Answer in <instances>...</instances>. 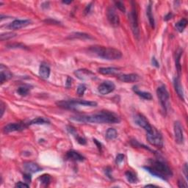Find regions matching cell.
<instances>
[{"label":"cell","mask_w":188,"mask_h":188,"mask_svg":"<svg viewBox=\"0 0 188 188\" xmlns=\"http://www.w3.org/2000/svg\"><path fill=\"white\" fill-rule=\"evenodd\" d=\"M72 120L80 123H94V124H118L121 122V118L114 112L110 111H101L99 113L73 116Z\"/></svg>","instance_id":"cell-1"},{"label":"cell","mask_w":188,"mask_h":188,"mask_svg":"<svg viewBox=\"0 0 188 188\" xmlns=\"http://www.w3.org/2000/svg\"><path fill=\"white\" fill-rule=\"evenodd\" d=\"M149 166H144L143 168L148 171L154 176L158 177L162 180L167 181L169 177H171L173 175L172 171L169 168L168 165L160 160H151Z\"/></svg>","instance_id":"cell-2"},{"label":"cell","mask_w":188,"mask_h":188,"mask_svg":"<svg viewBox=\"0 0 188 188\" xmlns=\"http://www.w3.org/2000/svg\"><path fill=\"white\" fill-rule=\"evenodd\" d=\"M88 52L96 57L107 60H116L122 57L121 52L112 47H106L102 46H93L88 49Z\"/></svg>","instance_id":"cell-3"},{"label":"cell","mask_w":188,"mask_h":188,"mask_svg":"<svg viewBox=\"0 0 188 188\" xmlns=\"http://www.w3.org/2000/svg\"><path fill=\"white\" fill-rule=\"evenodd\" d=\"M58 106L61 107L66 108V109H73L77 105H80L83 106H96L97 103L96 101H86V100H81V99H71L68 101H61L57 102Z\"/></svg>","instance_id":"cell-4"},{"label":"cell","mask_w":188,"mask_h":188,"mask_svg":"<svg viewBox=\"0 0 188 188\" xmlns=\"http://www.w3.org/2000/svg\"><path fill=\"white\" fill-rule=\"evenodd\" d=\"M132 4V7H131V10L130 13L129 14V22H130L131 28L132 30L133 34L135 35V36L137 37H139L140 35V30H139V25H138V16H137V12L136 7H135V2H131Z\"/></svg>","instance_id":"cell-5"},{"label":"cell","mask_w":188,"mask_h":188,"mask_svg":"<svg viewBox=\"0 0 188 188\" xmlns=\"http://www.w3.org/2000/svg\"><path fill=\"white\" fill-rule=\"evenodd\" d=\"M156 94H157V97L159 101L160 102L161 106L163 108L164 111L167 112L169 104V99H170L168 90L166 89V87L164 85H162V86L159 87L157 90H156Z\"/></svg>","instance_id":"cell-6"},{"label":"cell","mask_w":188,"mask_h":188,"mask_svg":"<svg viewBox=\"0 0 188 188\" xmlns=\"http://www.w3.org/2000/svg\"><path fill=\"white\" fill-rule=\"evenodd\" d=\"M147 140L151 145L156 146V147L162 148L163 146L162 135L155 129H154L151 132L147 133Z\"/></svg>","instance_id":"cell-7"},{"label":"cell","mask_w":188,"mask_h":188,"mask_svg":"<svg viewBox=\"0 0 188 188\" xmlns=\"http://www.w3.org/2000/svg\"><path fill=\"white\" fill-rule=\"evenodd\" d=\"M134 120H135V124L145 129L147 133L151 132V131H152V130L154 129L153 127H152L151 125L149 124V122L148 121V120L146 119V118L143 116V115H142L141 113L136 114L135 116Z\"/></svg>","instance_id":"cell-8"},{"label":"cell","mask_w":188,"mask_h":188,"mask_svg":"<svg viewBox=\"0 0 188 188\" xmlns=\"http://www.w3.org/2000/svg\"><path fill=\"white\" fill-rule=\"evenodd\" d=\"M74 75L82 81H87L96 79V75L93 72L90 70L85 69V68L75 71Z\"/></svg>","instance_id":"cell-9"},{"label":"cell","mask_w":188,"mask_h":188,"mask_svg":"<svg viewBox=\"0 0 188 188\" xmlns=\"http://www.w3.org/2000/svg\"><path fill=\"white\" fill-rule=\"evenodd\" d=\"M27 126L28 125L24 123H10L4 126L3 131L5 133H10L13 131H23Z\"/></svg>","instance_id":"cell-10"},{"label":"cell","mask_w":188,"mask_h":188,"mask_svg":"<svg viewBox=\"0 0 188 188\" xmlns=\"http://www.w3.org/2000/svg\"><path fill=\"white\" fill-rule=\"evenodd\" d=\"M116 88V85L111 81H105L99 85L98 87V91L102 95H107L112 93Z\"/></svg>","instance_id":"cell-11"},{"label":"cell","mask_w":188,"mask_h":188,"mask_svg":"<svg viewBox=\"0 0 188 188\" xmlns=\"http://www.w3.org/2000/svg\"><path fill=\"white\" fill-rule=\"evenodd\" d=\"M106 16L110 24L113 27H118L120 24V18L113 7H109L106 12Z\"/></svg>","instance_id":"cell-12"},{"label":"cell","mask_w":188,"mask_h":188,"mask_svg":"<svg viewBox=\"0 0 188 188\" xmlns=\"http://www.w3.org/2000/svg\"><path fill=\"white\" fill-rule=\"evenodd\" d=\"M174 135L176 142L179 144L183 143L184 142V135H183V129L179 121H176L174 123Z\"/></svg>","instance_id":"cell-13"},{"label":"cell","mask_w":188,"mask_h":188,"mask_svg":"<svg viewBox=\"0 0 188 188\" xmlns=\"http://www.w3.org/2000/svg\"><path fill=\"white\" fill-rule=\"evenodd\" d=\"M31 24V21L29 19H16L14 20L12 23H10L9 24V28L10 30H19L25 27L28 26Z\"/></svg>","instance_id":"cell-14"},{"label":"cell","mask_w":188,"mask_h":188,"mask_svg":"<svg viewBox=\"0 0 188 188\" xmlns=\"http://www.w3.org/2000/svg\"><path fill=\"white\" fill-rule=\"evenodd\" d=\"M12 77V74L11 72L8 70L7 67L2 64L0 67V82L1 84H3L6 81L9 80Z\"/></svg>","instance_id":"cell-15"},{"label":"cell","mask_w":188,"mask_h":188,"mask_svg":"<svg viewBox=\"0 0 188 188\" xmlns=\"http://www.w3.org/2000/svg\"><path fill=\"white\" fill-rule=\"evenodd\" d=\"M118 79L121 82L126 83H132L137 82L139 79V76L136 74H121L118 77Z\"/></svg>","instance_id":"cell-16"},{"label":"cell","mask_w":188,"mask_h":188,"mask_svg":"<svg viewBox=\"0 0 188 188\" xmlns=\"http://www.w3.org/2000/svg\"><path fill=\"white\" fill-rule=\"evenodd\" d=\"M24 168L26 173H34L39 172L40 171H41V167L38 165L32 162H27L24 163Z\"/></svg>","instance_id":"cell-17"},{"label":"cell","mask_w":188,"mask_h":188,"mask_svg":"<svg viewBox=\"0 0 188 188\" xmlns=\"http://www.w3.org/2000/svg\"><path fill=\"white\" fill-rule=\"evenodd\" d=\"M66 158L68 160L75 161V162H82L85 160V157L82 154L74 151V150H70V151H67Z\"/></svg>","instance_id":"cell-18"},{"label":"cell","mask_w":188,"mask_h":188,"mask_svg":"<svg viewBox=\"0 0 188 188\" xmlns=\"http://www.w3.org/2000/svg\"><path fill=\"white\" fill-rule=\"evenodd\" d=\"M173 85H174V88L175 91L178 94L179 97L180 98V99L184 101V99H185V96H184V90L183 87L181 86V82H180V79H179V77H174V79H173Z\"/></svg>","instance_id":"cell-19"},{"label":"cell","mask_w":188,"mask_h":188,"mask_svg":"<svg viewBox=\"0 0 188 188\" xmlns=\"http://www.w3.org/2000/svg\"><path fill=\"white\" fill-rule=\"evenodd\" d=\"M50 68L49 66H47L45 63H41V66L39 67V75L42 78L44 79H48L50 76Z\"/></svg>","instance_id":"cell-20"},{"label":"cell","mask_w":188,"mask_h":188,"mask_svg":"<svg viewBox=\"0 0 188 188\" xmlns=\"http://www.w3.org/2000/svg\"><path fill=\"white\" fill-rule=\"evenodd\" d=\"M98 71L100 74L104 75H114L118 74L119 69L114 67H106V68H100Z\"/></svg>","instance_id":"cell-21"},{"label":"cell","mask_w":188,"mask_h":188,"mask_svg":"<svg viewBox=\"0 0 188 188\" xmlns=\"http://www.w3.org/2000/svg\"><path fill=\"white\" fill-rule=\"evenodd\" d=\"M133 91L137 96H139L140 97H141L142 99H146V100H151L152 99V96L151 94L149 93V92H145V91H141L140 90L137 89V86L133 87Z\"/></svg>","instance_id":"cell-22"},{"label":"cell","mask_w":188,"mask_h":188,"mask_svg":"<svg viewBox=\"0 0 188 188\" xmlns=\"http://www.w3.org/2000/svg\"><path fill=\"white\" fill-rule=\"evenodd\" d=\"M68 38L70 39H82V40H86V39H93L91 35L84 32H74L72 34H71L68 36Z\"/></svg>","instance_id":"cell-23"},{"label":"cell","mask_w":188,"mask_h":188,"mask_svg":"<svg viewBox=\"0 0 188 188\" xmlns=\"http://www.w3.org/2000/svg\"><path fill=\"white\" fill-rule=\"evenodd\" d=\"M151 2H150L149 5H148L147 7V10H146V15H147V17L149 18V24L151 26V27H154V24H155V22H154V18L153 14H152V8H151Z\"/></svg>","instance_id":"cell-24"},{"label":"cell","mask_w":188,"mask_h":188,"mask_svg":"<svg viewBox=\"0 0 188 188\" xmlns=\"http://www.w3.org/2000/svg\"><path fill=\"white\" fill-rule=\"evenodd\" d=\"M125 176H126L127 181L131 184L137 183V181H138L137 175L131 171H127L125 173Z\"/></svg>","instance_id":"cell-25"},{"label":"cell","mask_w":188,"mask_h":188,"mask_svg":"<svg viewBox=\"0 0 188 188\" xmlns=\"http://www.w3.org/2000/svg\"><path fill=\"white\" fill-rule=\"evenodd\" d=\"M49 121L47 119H45L44 118H35L32 119L30 122H29L28 126H31V125H42V124H49Z\"/></svg>","instance_id":"cell-26"},{"label":"cell","mask_w":188,"mask_h":188,"mask_svg":"<svg viewBox=\"0 0 188 188\" xmlns=\"http://www.w3.org/2000/svg\"><path fill=\"white\" fill-rule=\"evenodd\" d=\"M187 25V20L186 18H182L180 21H179L175 25V27H176V30L179 32H182L186 28Z\"/></svg>","instance_id":"cell-27"},{"label":"cell","mask_w":188,"mask_h":188,"mask_svg":"<svg viewBox=\"0 0 188 188\" xmlns=\"http://www.w3.org/2000/svg\"><path fill=\"white\" fill-rule=\"evenodd\" d=\"M118 137V132L113 128H110L107 129L106 132V138L109 141H112Z\"/></svg>","instance_id":"cell-28"},{"label":"cell","mask_w":188,"mask_h":188,"mask_svg":"<svg viewBox=\"0 0 188 188\" xmlns=\"http://www.w3.org/2000/svg\"><path fill=\"white\" fill-rule=\"evenodd\" d=\"M38 179L41 181V182L45 186L49 185L50 181H51V177H50L49 175H48V174L42 175V176H41L39 177Z\"/></svg>","instance_id":"cell-29"},{"label":"cell","mask_w":188,"mask_h":188,"mask_svg":"<svg viewBox=\"0 0 188 188\" xmlns=\"http://www.w3.org/2000/svg\"><path fill=\"white\" fill-rule=\"evenodd\" d=\"M29 91H30V88L27 86H21L17 89L18 94H19L22 96H26L29 93Z\"/></svg>","instance_id":"cell-30"},{"label":"cell","mask_w":188,"mask_h":188,"mask_svg":"<svg viewBox=\"0 0 188 188\" xmlns=\"http://www.w3.org/2000/svg\"><path fill=\"white\" fill-rule=\"evenodd\" d=\"M16 35V33L13 32H6L4 33V34H2L0 35V39H1L2 41H6V40L10 39L12 37H14Z\"/></svg>","instance_id":"cell-31"},{"label":"cell","mask_w":188,"mask_h":188,"mask_svg":"<svg viewBox=\"0 0 188 188\" xmlns=\"http://www.w3.org/2000/svg\"><path fill=\"white\" fill-rule=\"evenodd\" d=\"M182 52L181 50H179V52H177L176 53V68H178V72H180L181 71V66H180V58H181V55Z\"/></svg>","instance_id":"cell-32"},{"label":"cell","mask_w":188,"mask_h":188,"mask_svg":"<svg viewBox=\"0 0 188 188\" xmlns=\"http://www.w3.org/2000/svg\"><path fill=\"white\" fill-rule=\"evenodd\" d=\"M86 91V87H85V85H79L78 87H77V94L79 96H82L84 95L85 92Z\"/></svg>","instance_id":"cell-33"},{"label":"cell","mask_w":188,"mask_h":188,"mask_svg":"<svg viewBox=\"0 0 188 188\" xmlns=\"http://www.w3.org/2000/svg\"><path fill=\"white\" fill-rule=\"evenodd\" d=\"M115 5H116V7L118 8L119 10H121L122 12H126V7H125L124 4L122 2H120V1L116 2H115Z\"/></svg>","instance_id":"cell-34"},{"label":"cell","mask_w":188,"mask_h":188,"mask_svg":"<svg viewBox=\"0 0 188 188\" xmlns=\"http://www.w3.org/2000/svg\"><path fill=\"white\" fill-rule=\"evenodd\" d=\"M74 136L75 137V138H76V140H77V141L78 142V143H79V144H81V145H85V144H86V140H85L84 137H81V136H79V135H74Z\"/></svg>","instance_id":"cell-35"},{"label":"cell","mask_w":188,"mask_h":188,"mask_svg":"<svg viewBox=\"0 0 188 188\" xmlns=\"http://www.w3.org/2000/svg\"><path fill=\"white\" fill-rule=\"evenodd\" d=\"M124 160V155L122 154H118L116 156V162L117 165H120L121 163H122L123 161Z\"/></svg>","instance_id":"cell-36"},{"label":"cell","mask_w":188,"mask_h":188,"mask_svg":"<svg viewBox=\"0 0 188 188\" xmlns=\"http://www.w3.org/2000/svg\"><path fill=\"white\" fill-rule=\"evenodd\" d=\"M72 79L70 77H67L66 79V87L68 89H69L71 87H72Z\"/></svg>","instance_id":"cell-37"},{"label":"cell","mask_w":188,"mask_h":188,"mask_svg":"<svg viewBox=\"0 0 188 188\" xmlns=\"http://www.w3.org/2000/svg\"><path fill=\"white\" fill-rule=\"evenodd\" d=\"M16 187H20V188L29 187V185H27V183H24V182H22V181H19V182L16 184Z\"/></svg>","instance_id":"cell-38"},{"label":"cell","mask_w":188,"mask_h":188,"mask_svg":"<svg viewBox=\"0 0 188 188\" xmlns=\"http://www.w3.org/2000/svg\"><path fill=\"white\" fill-rule=\"evenodd\" d=\"M151 64H152V66H155L156 68H159V67H160V64H159L157 60H156L154 57H152V59H151Z\"/></svg>","instance_id":"cell-39"},{"label":"cell","mask_w":188,"mask_h":188,"mask_svg":"<svg viewBox=\"0 0 188 188\" xmlns=\"http://www.w3.org/2000/svg\"><path fill=\"white\" fill-rule=\"evenodd\" d=\"M31 173H26L24 175V179L26 180L27 183H29L30 181H31Z\"/></svg>","instance_id":"cell-40"},{"label":"cell","mask_w":188,"mask_h":188,"mask_svg":"<svg viewBox=\"0 0 188 188\" xmlns=\"http://www.w3.org/2000/svg\"><path fill=\"white\" fill-rule=\"evenodd\" d=\"M5 104L3 103L2 101H1V104H0V108H1V116H0V117H2L3 115H4V112H5Z\"/></svg>","instance_id":"cell-41"},{"label":"cell","mask_w":188,"mask_h":188,"mask_svg":"<svg viewBox=\"0 0 188 188\" xmlns=\"http://www.w3.org/2000/svg\"><path fill=\"white\" fill-rule=\"evenodd\" d=\"M8 47H10L9 48H24V46L22 44H20V43H18V44H11L10 46H8Z\"/></svg>","instance_id":"cell-42"},{"label":"cell","mask_w":188,"mask_h":188,"mask_svg":"<svg viewBox=\"0 0 188 188\" xmlns=\"http://www.w3.org/2000/svg\"><path fill=\"white\" fill-rule=\"evenodd\" d=\"M179 187H187V183L185 182V181L179 180Z\"/></svg>","instance_id":"cell-43"},{"label":"cell","mask_w":188,"mask_h":188,"mask_svg":"<svg viewBox=\"0 0 188 188\" xmlns=\"http://www.w3.org/2000/svg\"><path fill=\"white\" fill-rule=\"evenodd\" d=\"M91 7H92V3H91V4H90V5H87V7H86V8H85V14L89 13V12H91Z\"/></svg>","instance_id":"cell-44"},{"label":"cell","mask_w":188,"mask_h":188,"mask_svg":"<svg viewBox=\"0 0 188 188\" xmlns=\"http://www.w3.org/2000/svg\"><path fill=\"white\" fill-rule=\"evenodd\" d=\"M112 171V169L111 168H106V170H105V173H106V176H107L108 177H109L110 179H112V177H111V175H110V172H111Z\"/></svg>","instance_id":"cell-45"},{"label":"cell","mask_w":188,"mask_h":188,"mask_svg":"<svg viewBox=\"0 0 188 188\" xmlns=\"http://www.w3.org/2000/svg\"><path fill=\"white\" fill-rule=\"evenodd\" d=\"M172 17H173V14L171 13V12H169V13H168L166 16H165L164 19H165V21H168V20H170Z\"/></svg>","instance_id":"cell-46"},{"label":"cell","mask_w":188,"mask_h":188,"mask_svg":"<svg viewBox=\"0 0 188 188\" xmlns=\"http://www.w3.org/2000/svg\"><path fill=\"white\" fill-rule=\"evenodd\" d=\"M93 141H94V143L96 144L97 146H98V148H99V149H101V144L99 142H98V141H96V139H93Z\"/></svg>","instance_id":"cell-47"},{"label":"cell","mask_w":188,"mask_h":188,"mask_svg":"<svg viewBox=\"0 0 188 188\" xmlns=\"http://www.w3.org/2000/svg\"><path fill=\"white\" fill-rule=\"evenodd\" d=\"M187 164H185V173L186 178H187Z\"/></svg>","instance_id":"cell-48"},{"label":"cell","mask_w":188,"mask_h":188,"mask_svg":"<svg viewBox=\"0 0 188 188\" xmlns=\"http://www.w3.org/2000/svg\"><path fill=\"white\" fill-rule=\"evenodd\" d=\"M72 2V1H62V3L64 4H71Z\"/></svg>","instance_id":"cell-49"},{"label":"cell","mask_w":188,"mask_h":188,"mask_svg":"<svg viewBox=\"0 0 188 188\" xmlns=\"http://www.w3.org/2000/svg\"><path fill=\"white\" fill-rule=\"evenodd\" d=\"M145 187H156V186L154 185H146Z\"/></svg>","instance_id":"cell-50"}]
</instances>
